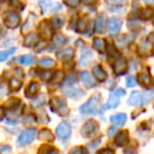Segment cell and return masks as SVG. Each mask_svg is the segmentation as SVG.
<instances>
[{"label":"cell","instance_id":"6da1fadb","mask_svg":"<svg viewBox=\"0 0 154 154\" xmlns=\"http://www.w3.org/2000/svg\"><path fill=\"white\" fill-rule=\"evenodd\" d=\"M101 102V94L95 93L93 94L84 105L80 107V112L84 116L87 114H97L99 112V105Z\"/></svg>","mask_w":154,"mask_h":154},{"label":"cell","instance_id":"7a4b0ae2","mask_svg":"<svg viewBox=\"0 0 154 154\" xmlns=\"http://www.w3.org/2000/svg\"><path fill=\"white\" fill-rule=\"evenodd\" d=\"M51 109L59 114L60 116H66L69 113V109L66 105V102L61 97H53L51 99Z\"/></svg>","mask_w":154,"mask_h":154},{"label":"cell","instance_id":"3957f363","mask_svg":"<svg viewBox=\"0 0 154 154\" xmlns=\"http://www.w3.org/2000/svg\"><path fill=\"white\" fill-rule=\"evenodd\" d=\"M97 130H99V125L95 121L89 120L87 121L81 128V134L84 137H91L94 134H97Z\"/></svg>","mask_w":154,"mask_h":154},{"label":"cell","instance_id":"277c9868","mask_svg":"<svg viewBox=\"0 0 154 154\" xmlns=\"http://www.w3.org/2000/svg\"><path fill=\"white\" fill-rule=\"evenodd\" d=\"M56 133L61 140H67L71 134V128L69 124L66 122H61L56 129Z\"/></svg>","mask_w":154,"mask_h":154},{"label":"cell","instance_id":"5b68a950","mask_svg":"<svg viewBox=\"0 0 154 154\" xmlns=\"http://www.w3.org/2000/svg\"><path fill=\"white\" fill-rule=\"evenodd\" d=\"M4 23L8 27L11 29H15L19 25L20 23V16L17 14L16 12H8L5 15V18H4Z\"/></svg>","mask_w":154,"mask_h":154},{"label":"cell","instance_id":"8992f818","mask_svg":"<svg viewBox=\"0 0 154 154\" xmlns=\"http://www.w3.org/2000/svg\"><path fill=\"white\" fill-rule=\"evenodd\" d=\"M127 68H128V63L126 58L120 57L116 60L113 65V71L116 75H121L123 73H125L127 71Z\"/></svg>","mask_w":154,"mask_h":154},{"label":"cell","instance_id":"52a82bcc","mask_svg":"<svg viewBox=\"0 0 154 154\" xmlns=\"http://www.w3.org/2000/svg\"><path fill=\"white\" fill-rule=\"evenodd\" d=\"M123 26V20H121L120 18H116V17H111L109 19V23H108V29H109L110 35L114 36V35H118L119 32L121 31Z\"/></svg>","mask_w":154,"mask_h":154},{"label":"cell","instance_id":"ba28073f","mask_svg":"<svg viewBox=\"0 0 154 154\" xmlns=\"http://www.w3.org/2000/svg\"><path fill=\"white\" fill-rule=\"evenodd\" d=\"M35 135H36V131L32 129L22 132L18 138V144L20 146H26V145L31 144L32 140H34Z\"/></svg>","mask_w":154,"mask_h":154},{"label":"cell","instance_id":"9c48e42d","mask_svg":"<svg viewBox=\"0 0 154 154\" xmlns=\"http://www.w3.org/2000/svg\"><path fill=\"white\" fill-rule=\"evenodd\" d=\"M120 105V97L116 94V92L110 93L109 97H108V101L106 103V105L104 106L103 110H109V109H114L118 106Z\"/></svg>","mask_w":154,"mask_h":154},{"label":"cell","instance_id":"30bf717a","mask_svg":"<svg viewBox=\"0 0 154 154\" xmlns=\"http://www.w3.org/2000/svg\"><path fill=\"white\" fill-rule=\"evenodd\" d=\"M129 140V133H128L127 130H124V131H121L118 135L114 138V143L118 147H123L125 146L126 144Z\"/></svg>","mask_w":154,"mask_h":154},{"label":"cell","instance_id":"8fae6325","mask_svg":"<svg viewBox=\"0 0 154 154\" xmlns=\"http://www.w3.org/2000/svg\"><path fill=\"white\" fill-rule=\"evenodd\" d=\"M80 78H81L82 82L85 84L86 87L91 88L93 86H95L94 79H93V77L88 72V71H82V72L80 73Z\"/></svg>","mask_w":154,"mask_h":154},{"label":"cell","instance_id":"7c38bea8","mask_svg":"<svg viewBox=\"0 0 154 154\" xmlns=\"http://www.w3.org/2000/svg\"><path fill=\"white\" fill-rule=\"evenodd\" d=\"M73 55H75V51H73L72 48H65L63 51H60L59 53L57 54V57L59 59L63 60V61H70L72 59Z\"/></svg>","mask_w":154,"mask_h":154},{"label":"cell","instance_id":"4fadbf2b","mask_svg":"<svg viewBox=\"0 0 154 154\" xmlns=\"http://www.w3.org/2000/svg\"><path fill=\"white\" fill-rule=\"evenodd\" d=\"M93 48L100 53H105L107 51V43L103 38H95L93 40Z\"/></svg>","mask_w":154,"mask_h":154},{"label":"cell","instance_id":"5bb4252c","mask_svg":"<svg viewBox=\"0 0 154 154\" xmlns=\"http://www.w3.org/2000/svg\"><path fill=\"white\" fill-rule=\"evenodd\" d=\"M105 21H106V15L105 13H100L97 15V22H95V31L97 32H103L105 29Z\"/></svg>","mask_w":154,"mask_h":154},{"label":"cell","instance_id":"9a60e30c","mask_svg":"<svg viewBox=\"0 0 154 154\" xmlns=\"http://www.w3.org/2000/svg\"><path fill=\"white\" fill-rule=\"evenodd\" d=\"M93 75H94L95 79L100 82H104L106 79H107V73L105 72L103 68H102L100 65H97V66L93 67Z\"/></svg>","mask_w":154,"mask_h":154},{"label":"cell","instance_id":"2e32d148","mask_svg":"<svg viewBox=\"0 0 154 154\" xmlns=\"http://www.w3.org/2000/svg\"><path fill=\"white\" fill-rule=\"evenodd\" d=\"M127 121V116L125 113H118L110 116V122L116 126H123Z\"/></svg>","mask_w":154,"mask_h":154},{"label":"cell","instance_id":"e0dca14e","mask_svg":"<svg viewBox=\"0 0 154 154\" xmlns=\"http://www.w3.org/2000/svg\"><path fill=\"white\" fill-rule=\"evenodd\" d=\"M38 137L40 140H45V142H54V140H55L54 134L51 133V131L48 129L40 130V132H39V134H38Z\"/></svg>","mask_w":154,"mask_h":154},{"label":"cell","instance_id":"ac0fdd59","mask_svg":"<svg viewBox=\"0 0 154 154\" xmlns=\"http://www.w3.org/2000/svg\"><path fill=\"white\" fill-rule=\"evenodd\" d=\"M154 100V90L153 89H148L143 93L142 97H140V104L143 106L147 105V104L151 103Z\"/></svg>","mask_w":154,"mask_h":154},{"label":"cell","instance_id":"d6986e66","mask_svg":"<svg viewBox=\"0 0 154 154\" xmlns=\"http://www.w3.org/2000/svg\"><path fill=\"white\" fill-rule=\"evenodd\" d=\"M39 89H40V85H39V83H37V82H32L29 85V87L26 88V90H25V95H26L27 97H35V95L38 93Z\"/></svg>","mask_w":154,"mask_h":154},{"label":"cell","instance_id":"ffe728a7","mask_svg":"<svg viewBox=\"0 0 154 154\" xmlns=\"http://www.w3.org/2000/svg\"><path fill=\"white\" fill-rule=\"evenodd\" d=\"M152 78L149 73L146 72H140L138 73V82H140V85L143 86H150L152 84Z\"/></svg>","mask_w":154,"mask_h":154},{"label":"cell","instance_id":"44dd1931","mask_svg":"<svg viewBox=\"0 0 154 154\" xmlns=\"http://www.w3.org/2000/svg\"><path fill=\"white\" fill-rule=\"evenodd\" d=\"M128 105L129 106H137L140 103V93L138 91H133L130 94V97L128 99Z\"/></svg>","mask_w":154,"mask_h":154},{"label":"cell","instance_id":"7402d4cb","mask_svg":"<svg viewBox=\"0 0 154 154\" xmlns=\"http://www.w3.org/2000/svg\"><path fill=\"white\" fill-rule=\"evenodd\" d=\"M39 41V36L37 34H29L24 39V46L31 47Z\"/></svg>","mask_w":154,"mask_h":154},{"label":"cell","instance_id":"603a6c76","mask_svg":"<svg viewBox=\"0 0 154 154\" xmlns=\"http://www.w3.org/2000/svg\"><path fill=\"white\" fill-rule=\"evenodd\" d=\"M18 63L22 65H26V66H29V65H32L35 63V58L31 55H23L21 56L20 58L17 59Z\"/></svg>","mask_w":154,"mask_h":154},{"label":"cell","instance_id":"cb8c5ba5","mask_svg":"<svg viewBox=\"0 0 154 154\" xmlns=\"http://www.w3.org/2000/svg\"><path fill=\"white\" fill-rule=\"evenodd\" d=\"M153 49V45H152V43L150 42V41L147 39L146 41H145L144 43H142L140 44V53L142 54V55H147V54L149 53V51H151Z\"/></svg>","mask_w":154,"mask_h":154},{"label":"cell","instance_id":"d4e9b609","mask_svg":"<svg viewBox=\"0 0 154 154\" xmlns=\"http://www.w3.org/2000/svg\"><path fill=\"white\" fill-rule=\"evenodd\" d=\"M35 21H36V16H34V15H29L27 21L25 22V24L23 25L22 29H21V32H22V34H26L27 32H29V29H31L32 27V25H34Z\"/></svg>","mask_w":154,"mask_h":154},{"label":"cell","instance_id":"484cf974","mask_svg":"<svg viewBox=\"0 0 154 154\" xmlns=\"http://www.w3.org/2000/svg\"><path fill=\"white\" fill-rule=\"evenodd\" d=\"M40 31H41V32H42V35H44V37L46 39H48V38H51V27L49 26V24H48V22H47V21L41 23Z\"/></svg>","mask_w":154,"mask_h":154},{"label":"cell","instance_id":"4316f807","mask_svg":"<svg viewBox=\"0 0 154 154\" xmlns=\"http://www.w3.org/2000/svg\"><path fill=\"white\" fill-rule=\"evenodd\" d=\"M106 4L110 8H121L123 5H126V0H106Z\"/></svg>","mask_w":154,"mask_h":154},{"label":"cell","instance_id":"83f0119b","mask_svg":"<svg viewBox=\"0 0 154 154\" xmlns=\"http://www.w3.org/2000/svg\"><path fill=\"white\" fill-rule=\"evenodd\" d=\"M45 101H46V94H41L32 102V106L34 108H38L42 106L45 103Z\"/></svg>","mask_w":154,"mask_h":154},{"label":"cell","instance_id":"f1b7e54d","mask_svg":"<svg viewBox=\"0 0 154 154\" xmlns=\"http://www.w3.org/2000/svg\"><path fill=\"white\" fill-rule=\"evenodd\" d=\"M67 41V38L62 34H59V35H56L54 37V43H55L56 46H63V45L66 43Z\"/></svg>","mask_w":154,"mask_h":154},{"label":"cell","instance_id":"f546056e","mask_svg":"<svg viewBox=\"0 0 154 154\" xmlns=\"http://www.w3.org/2000/svg\"><path fill=\"white\" fill-rule=\"evenodd\" d=\"M153 14L154 13L151 8H143L140 13V17L144 20H149L150 18H152Z\"/></svg>","mask_w":154,"mask_h":154},{"label":"cell","instance_id":"4dcf8cb0","mask_svg":"<svg viewBox=\"0 0 154 154\" xmlns=\"http://www.w3.org/2000/svg\"><path fill=\"white\" fill-rule=\"evenodd\" d=\"M16 53V48H11L8 51H0V62H3L8 59V57H11L12 55Z\"/></svg>","mask_w":154,"mask_h":154},{"label":"cell","instance_id":"1f68e13d","mask_svg":"<svg viewBox=\"0 0 154 154\" xmlns=\"http://www.w3.org/2000/svg\"><path fill=\"white\" fill-rule=\"evenodd\" d=\"M39 5H40L41 10H42V13L45 14V13H47V11L51 8V0H39Z\"/></svg>","mask_w":154,"mask_h":154},{"label":"cell","instance_id":"d6a6232c","mask_svg":"<svg viewBox=\"0 0 154 154\" xmlns=\"http://www.w3.org/2000/svg\"><path fill=\"white\" fill-rule=\"evenodd\" d=\"M21 85H22V83H21V81H19L18 79H16V78H12L10 81V88L12 90H14V91H17V90L20 89Z\"/></svg>","mask_w":154,"mask_h":154},{"label":"cell","instance_id":"836d02e7","mask_svg":"<svg viewBox=\"0 0 154 154\" xmlns=\"http://www.w3.org/2000/svg\"><path fill=\"white\" fill-rule=\"evenodd\" d=\"M65 94H66L67 97H69L78 99V97H80L81 95H83V94H84V92L82 91V90H80V89H70L69 91H66V92H65Z\"/></svg>","mask_w":154,"mask_h":154},{"label":"cell","instance_id":"e575fe53","mask_svg":"<svg viewBox=\"0 0 154 154\" xmlns=\"http://www.w3.org/2000/svg\"><path fill=\"white\" fill-rule=\"evenodd\" d=\"M40 66L41 67H44V68H49V67H54L55 66V61L49 58H45V59H42L40 61Z\"/></svg>","mask_w":154,"mask_h":154},{"label":"cell","instance_id":"d590c367","mask_svg":"<svg viewBox=\"0 0 154 154\" xmlns=\"http://www.w3.org/2000/svg\"><path fill=\"white\" fill-rule=\"evenodd\" d=\"M63 79H64V73H63V71H57L55 75H53V78H51V80L53 81L54 84H58L61 81H63Z\"/></svg>","mask_w":154,"mask_h":154},{"label":"cell","instance_id":"8d00e7d4","mask_svg":"<svg viewBox=\"0 0 154 154\" xmlns=\"http://www.w3.org/2000/svg\"><path fill=\"white\" fill-rule=\"evenodd\" d=\"M20 103V100L19 99H16V97H12V99H10L8 102L5 103V106L8 108H10V109H12V108H15L18 106V104Z\"/></svg>","mask_w":154,"mask_h":154},{"label":"cell","instance_id":"74e56055","mask_svg":"<svg viewBox=\"0 0 154 154\" xmlns=\"http://www.w3.org/2000/svg\"><path fill=\"white\" fill-rule=\"evenodd\" d=\"M23 123H24L25 126H32L36 124V118H35V116H32V114H29V116L24 118Z\"/></svg>","mask_w":154,"mask_h":154},{"label":"cell","instance_id":"f35d334b","mask_svg":"<svg viewBox=\"0 0 154 154\" xmlns=\"http://www.w3.org/2000/svg\"><path fill=\"white\" fill-rule=\"evenodd\" d=\"M87 27V22H86L84 19H81V20L78 21V24H77V31L79 32H84Z\"/></svg>","mask_w":154,"mask_h":154},{"label":"cell","instance_id":"ab89813d","mask_svg":"<svg viewBox=\"0 0 154 154\" xmlns=\"http://www.w3.org/2000/svg\"><path fill=\"white\" fill-rule=\"evenodd\" d=\"M68 154H87V150L84 147H75L69 151Z\"/></svg>","mask_w":154,"mask_h":154},{"label":"cell","instance_id":"60d3db41","mask_svg":"<svg viewBox=\"0 0 154 154\" xmlns=\"http://www.w3.org/2000/svg\"><path fill=\"white\" fill-rule=\"evenodd\" d=\"M126 85H127V87H129V88L135 87L136 86L135 78H134L133 75H129V77H127V79H126Z\"/></svg>","mask_w":154,"mask_h":154},{"label":"cell","instance_id":"b9f144b4","mask_svg":"<svg viewBox=\"0 0 154 154\" xmlns=\"http://www.w3.org/2000/svg\"><path fill=\"white\" fill-rule=\"evenodd\" d=\"M91 53H85L83 54V56H82L81 60H80V64H81V66L85 67L86 65H87V62H88V59H89V57H91Z\"/></svg>","mask_w":154,"mask_h":154},{"label":"cell","instance_id":"7bdbcfd3","mask_svg":"<svg viewBox=\"0 0 154 154\" xmlns=\"http://www.w3.org/2000/svg\"><path fill=\"white\" fill-rule=\"evenodd\" d=\"M63 23H64V20H63V19H60V17H55V18L53 19V25L56 27V29L61 27L63 25Z\"/></svg>","mask_w":154,"mask_h":154},{"label":"cell","instance_id":"ee69618b","mask_svg":"<svg viewBox=\"0 0 154 154\" xmlns=\"http://www.w3.org/2000/svg\"><path fill=\"white\" fill-rule=\"evenodd\" d=\"M108 55L110 58H118L119 57V53L116 51L114 48V45H110L109 48H108Z\"/></svg>","mask_w":154,"mask_h":154},{"label":"cell","instance_id":"f6af8a7d","mask_svg":"<svg viewBox=\"0 0 154 154\" xmlns=\"http://www.w3.org/2000/svg\"><path fill=\"white\" fill-rule=\"evenodd\" d=\"M140 22H138L137 20H134V21H131L129 23H128V26H129V29H131V31H137L138 29H140Z\"/></svg>","mask_w":154,"mask_h":154},{"label":"cell","instance_id":"bcb514c9","mask_svg":"<svg viewBox=\"0 0 154 154\" xmlns=\"http://www.w3.org/2000/svg\"><path fill=\"white\" fill-rule=\"evenodd\" d=\"M53 71H43L42 73H41V78H42V80H44V81H49V80L53 78Z\"/></svg>","mask_w":154,"mask_h":154},{"label":"cell","instance_id":"7dc6e473","mask_svg":"<svg viewBox=\"0 0 154 154\" xmlns=\"http://www.w3.org/2000/svg\"><path fill=\"white\" fill-rule=\"evenodd\" d=\"M75 82V75H70L68 78H67L66 80H65V82H64V85L65 86H71L73 83Z\"/></svg>","mask_w":154,"mask_h":154},{"label":"cell","instance_id":"c3c4849f","mask_svg":"<svg viewBox=\"0 0 154 154\" xmlns=\"http://www.w3.org/2000/svg\"><path fill=\"white\" fill-rule=\"evenodd\" d=\"M47 46V43L46 42H40L36 43V46H35V49H36L37 53H40L41 51H42L43 48H45V47Z\"/></svg>","mask_w":154,"mask_h":154},{"label":"cell","instance_id":"681fc988","mask_svg":"<svg viewBox=\"0 0 154 154\" xmlns=\"http://www.w3.org/2000/svg\"><path fill=\"white\" fill-rule=\"evenodd\" d=\"M100 144H101V138H97V140H92V142L88 143L87 146L89 147V148H91V149H95Z\"/></svg>","mask_w":154,"mask_h":154},{"label":"cell","instance_id":"f907efd6","mask_svg":"<svg viewBox=\"0 0 154 154\" xmlns=\"http://www.w3.org/2000/svg\"><path fill=\"white\" fill-rule=\"evenodd\" d=\"M65 3L67 4V5L71 6V8H75V6L79 4L80 0H64Z\"/></svg>","mask_w":154,"mask_h":154},{"label":"cell","instance_id":"816d5d0a","mask_svg":"<svg viewBox=\"0 0 154 154\" xmlns=\"http://www.w3.org/2000/svg\"><path fill=\"white\" fill-rule=\"evenodd\" d=\"M10 4L12 6H14V8H23L22 4H21V2H20V0H11Z\"/></svg>","mask_w":154,"mask_h":154},{"label":"cell","instance_id":"f5cc1de1","mask_svg":"<svg viewBox=\"0 0 154 154\" xmlns=\"http://www.w3.org/2000/svg\"><path fill=\"white\" fill-rule=\"evenodd\" d=\"M97 154H116L114 153L113 150H111V149H102V150H100L99 152H97Z\"/></svg>","mask_w":154,"mask_h":154},{"label":"cell","instance_id":"db71d44e","mask_svg":"<svg viewBox=\"0 0 154 154\" xmlns=\"http://www.w3.org/2000/svg\"><path fill=\"white\" fill-rule=\"evenodd\" d=\"M116 131H118L116 127H111V128H109V130H108V136H110V137L114 136V134L116 133Z\"/></svg>","mask_w":154,"mask_h":154},{"label":"cell","instance_id":"11a10c76","mask_svg":"<svg viewBox=\"0 0 154 154\" xmlns=\"http://www.w3.org/2000/svg\"><path fill=\"white\" fill-rule=\"evenodd\" d=\"M114 92H116V94L118 95L119 97H122L126 94V91L124 89H122V88H119V89H116Z\"/></svg>","mask_w":154,"mask_h":154},{"label":"cell","instance_id":"9f6ffc18","mask_svg":"<svg viewBox=\"0 0 154 154\" xmlns=\"http://www.w3.org/2000/svg\"><path fill=\"white\" fill-rule=\"evenodd\" d=\"M8 93V88L5 86H3L2 88H0V95H4Z\"/></svg>","mask_w":154,"mask_h":154},{"label":"cell","instance_id":"6f0895ef","mask_svg":"<svg viewBox=\"0 0 154 154\" xmlns=\"http://www.w3.org/2000/svg\"><path fill=\"white\" fill-rule=\"evenodd\" d=\"M5 113H4V108L3 107H0V121H2V119L4 118Z\"/></svg>","mask_w":154,"mask_h":154},{"label":"cell","instance_id":"680465c9","mask_svg":"<svg viewBox=\"0 0 154 154\" xmlns=\"http://www.w3.org/2000/svg\"><path fill=\"white\" fill-rule=\"evenodd\" d=\"M82 1H83V3H85V4H93L97 2V0H82Z\"/></svg>","mask_w":154,"mask_h":154},{"label":"cell","instance_id":"91938a15","mask_svg":"<svg viewBox=\"0 0 154 154\" xmlns=\"http://www.w3.org/2000/svg\"><path fill=\"white\" fill-rule=\"evenodd\" d=\"M148 40L150 41L151 43H152V45H153V48H154V32H152V34H151L150 36H149Z\"/></svg>","mask_w":154,"mask_h":154},{"label":"cell","instance_id":"94428289","mask_svg":"<svg viewBox=\"0 0 154 154\" xmlns=\"http://www.w3.org/2000/svg\"><path fill=\"white\" fill-rule=\"evenodd\" d=\"M47 154H59V152H58L56 149H54V148H51V150H49V152L47 153Z\"/></svg>","mask_w":154,"mask_h":154},{"label":"cell","instance_id":"6125c7cd","mask_svg":"<svg viewBox=\"0 0 154 154\" xmlns=\"http://www.w3.org/2000/svg\"><path fill=\"white\" fill-rule=\"evenodd\" d=\"M147 4H150V5H154V0H146Z\"/></svg>","mask_w":154,"mask_h":154},{"label":"cell","instance_id":"be15d7a7","mask_svg":"<svg viewBox=\"0 0 154 154\" xmlns=\"http://www.w3.org/2000/svg\"><path fill=\"white\" fill-rule=\"evenodd\" d=\"M0 84H1V78H0Z\"/></svg>","mask_w":154,"mask_h":154}]
</instances>
